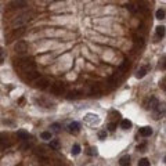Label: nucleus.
<instances>
[{"instance_id":"obj_1","label":"nucleus","mask_w":166,"mask_h":166,"mask_svg":"<svg viewBox=\"0 0 166 166\" xmlns=\"http://www.w3.org/2000/svg\"><path fill=\"white\" fill-rule=\"evenodd\" d=\"M18 65L24 72L32 71V69H35V67H36V64H35V61H33L32 58H22V60H19Z\"/></svg>"},{"instance_id":"obj_2","label":"nucleus","mask_w":166,"mask_h":166,"mask_svg":"<svg viewBox=\"0 0 166 166\" xmlns=\"http://www.w3.org/2000/svg\"><path fill=\"white\" fill-rule=\"evenodd\" d=\"M32 19V13H25V14H21L19 17H17V18L13 21V25L18 26V25H24V24H26L28 21H31Z\"/></svg>"},{"instance_id":"obj_3","label":"nucleus","mask_w":166,"mask_h":166,"mask_svg":"<svg viewBox=\"0 0 166 166\" xmlns=\"http://www.w3.org/2000/svg\"><path fill=\"white\" fill-rule=\"evenodd\" d=\"M14 49H15V53H18V54H24V53H26V51L29 50V45H28L26 42L19 40V42H17V43H15Z\"/></svg>"},{"instance_id":"obj_4","label":"nucleus","mask_w":166,"mask_h":166,"mask_svg":"<svg viewBox=\"0 0 166 166\" xmlns=\"http://www.w3.org/2000/svg\"><path fill=\"white\" fill-rule=\"evenodd\" d=\"M51 91H53L54 94H62V93L65 91L64 83H61V82L53 83V84H51Z\"/></svg>"},{"instance_id":"obj_5","label":"nucleus","mask_w":166,"mask_h":166,"mask_svg":"<svg viewBox=\"0 0 166 166\" xmlns=\"http://www.w3.org/2000/svg\"><path fill=\"white\" fill-rule=\"evenodd\" d=\"M25 6H26L25 0H17V1L10 3V8H11V10H19V8H24Z\"/></svg>"},{"instance_id":"obj_6","label":"nucleus","mask_w":166,"mask_h":166,"mask_svg":"<svg viewBox=\"0 0 166 166\" xmlns=\"http://www.w3.org/2000/svg\"><path fill=\"white\" fill-rule=\"evenodd\" d=\"M24 33H25V28H22V26H21V28H15L13 32L10 33V39H13V38L18 39V38H21Z\"/></svg>"},{"instance_id":"obj_7","label":"nucleus","mask_w":166,"mask_h":166,"mask_svg":"<svg viewBox=\"0 0 166 166\" xmlns=\"http://www.w3.org/2000/svg\"><path fill=\"white\" fill-rule=\"evenodd\" d=\"M68 130H69L71 133L76 134V133H79V130H80V125H79L78 122H71L69 125H68Z\"/></svg>"},{"instance_id":"obj_8","label":"nucleus","mask_w":166,"mask_h":166,"mask_svg":"<svg viewBox=\"0 0 166 166\" xmlns=\"http://www.w3.org/2000/svg\"><path fill=\"white\" fill-rule=\"evenodd\" d=\"M35 86H36V87H38V89H46V87H47V86H49V80H47V79H45V78H42V79H39L38 78V82H36V84H35Z\"/></svg>"},{"instance_id":"obj_9","label":"nucleus","mask_w":166,"mask_h":166,"mask_svg":"<svg viewBox=\"0 0 166 166\" xmlns=\"http://www.w3.org/2000/svg\"><path fill=\"white\" fill-rule=\"evenodd\" d=\"M38 78H40V75H39V72H36L35 69L26 72V79H28V80H35V79H38Z\"/></svg>"},{"instance_id":"obj_10","label":"nucleus","mask_w":166,"mask_h":166,"mask_svg":"<svg viewBox=\"0 0 166 166\" xmlns=\"http://www.w3.org/2000/svg\"><path fill=\"white\" fill-rule=\"evenodd\" d=\"M139 133H140V136H143V137H150V136L152 134V129L145 126V128H141L140 130H139Z\"/></svg>"},{"instance_id":"obj_11","label":"nucleus","mask_w":166,"mask_h":166,"mask_svg":"<svg viewBox=\"0 0 166 166\" xmlns=\"http://www.w3.org/2000/svg\"><path fill=\"white\" fill-rule=\"evenodd\" d=\"M150 69V67L148 65H145V67H143V68H140V69L137 71V73H136V76L139 78V79H141V78H144L145 75H147V71Z\"/></svg>"},{"instance_id":"obj_12","label":"nucleus","mask_w":166,"mask_h":166,"mask_svg":"<svg viewBox=\"0 0 166 166\" xmlns=\"http://www.w3.org/2000/svg\"><path fill=\"white\" fill-rule=\"evenodd\" d=\"M148 108H150V109H156V108H159V101H158V100H156L155 97H152V98L150 100Z\"/></svg>"},{"instance_id":"obj_13","label":"nucleus","mask_w":166,"mask_h":166,"mask_svg":"<svg viewBox=\"0 0 166 166\" xmlns=\"http://www.w3.org/2000/svg\"><path fill=\"white\" fill-rule=\"evenodd\" d=\"M119 165L121 166H130V156L129 155H123L119 159Z\"/></svg>"},{"instance_id":"obj_14","label":"nucleus","mask_w":166,"mask_h":166,"mask_svg":"<svg viewBox=\"0 0 166 166\" xmlns=\"http://www.w3.org/2000/svg\"><path fill=\"white\" fill-rule=\"evenodd\" d=\"M121 126H122V129L129 130V129H132V122L129 121V119H123V121L121 122Z\"/></svg>"},{"instance_id":"obj_15","label":"nucleus","mask_w":166,"mask_h":166,"mask_svg":"<svg viewBox=\"0 0 166 166\" xmlns=\"http://www.w3.org/2000/svg\"><path fill=\"white\" fill-rule=\"evenodd\" d=\"M101 87H100V86H98V84H96V86H93V87H91V94H93V96H94V94H96V96H101Z\"/></svg>"},{"instance_id":"obj_16","label":"nucleus","mask_w":166,"mask_h":166,"mask_svg":"<svg viewBox=\"0 0 166 166\" xmlns=\"http://www.w3.org/2000/svg\"><path fill=\"white\" fill-rule=\"evenodd\" d=\"M156 36L159 39L165 36V26H156Z\"/></svg>"},{"instance_id":"obj_17","label":"nucleus","mask_w":166,"mask_h":166,"mask_svg":"<svg viewBox=\"0 0 166 166\" xmlns=\"http://www.w3.org/2000/svg\"><path fill=\"white\" fill-rule=\"evenodd\" d=\"M17 136H18L21 140H28V137H29V134L26 133V132H24V130H18V132H17Z\"/></svg>"},{"instance_id":"obj_18","label":"nucleus","mask_w":166,"mask_h":166,"mask_svg":"<svg viewBox=\"0 0 166 166\" xmlns=\"http://www.w3.org/2000/svg\"><path fill=\"white\" fill-rule=\"evenodd\" d=\"M156 18L158 19H165V10L159 8V10L156 11Z\"/></svg>"},{"instance_id":"obj_19","label":"nucleus","mask_w":166,"mask_h":166,"mask_svg":"<svg viewBox=\"0 0 166 166\" xmlns=\"http://www.w3.org/2000/svg\"><path fill=\"white\" fill-rule=\"evenodd\" d=\"M71 152L73 154V155H78V154L80 152V145H79V144H75V145L72 147V150H71Z\"/></svg>"},{"instance_id":"obj_20","label":"nucleus","mask_w":166,"mask_h":166,"mask_svg":"<svg viewBox=\"0 0 166 166\" xmlns=\"http://www.w3.org/2000/svg\"><path fill=\"white\" fill-rule=\"evenodd\" d=\"M50 147L53 148V150H58V148H60V141H58V140L50 141Z\"/></svg>"},{"instance_id":"obj_21","label":"nucleus","mask_w":166,"mask_h":166,"mask_svg":"<svg viewBox=\"0 0 166 166\" xmlns=\"http://www.w3.org/2000/svg\"><path fill=\"white\" fill-rule=\"evenodd\" d=\"M40 137H42L43 140H50V139H51V133H50V132H43V133L40 134Z\"/></svg>"},{"instance_id":"obj_22","label":"nucleus","mask_w":166,"mask_h":166,"mask_svg":"<svg viewBox=\"0 0 166 166\" xmlns=\"http://www.w3.org/2000/svg\"><path fill=\"white\" fill-rule=\"evenodd\" d=\"M139 166H150V161L147 158H143L139 161Z\"/></svg>"},{"instance_id":"obj_23","label":"nucleus","mask_w":166,"mask_h":166,"mask_svg":"<svg viewBox=\"0 0 166 166\" xmlns=\"http://www.w3.org/2000/svg\"><path fill=\"white\" fill-rule=\"evenodd\" d=\"M87 154H89V155H91V156H93V155L96 156L97 154H98V151H97L96 147H91V148H89V150H87Z\"/></svg>"},{"instance_id":"obj_24","label":"nucleus","mask_w":166,"mask_h":166,"mask_svg":"<svg viewBox=\"0 0 166 166\" xmlns=\"http://www.w3.org/2000/svg\"><path fill=\"white\" fill-rule=\"evenodd\" d=\"M4 58H6V53H4L3 49H0V64L4 62Z\"/></svg>"},{"instance_id":"obj_25","label":"nucleus","mask_w":166,"mask_h":166,"mask_svg":"<svg viewBox=\"0 0 166 166\" xmlns=\"http://www.w3.org/2000/svg\"><path fill=\"white\" fill-rule=\"evenodd\" d=\"M78 94H79V91H71L69 93V96H68V98H69V100H73V98H78Z\"/></svg>"},{"instance_id":"obj_26","label":"nucleus","mask_w":166,"mask_h":166,"mask_svg":"<svg viewBox=\"0 0 166 166\" xmlns=\"http://www.w3.org/2000/svg\"><path fill=\"white\" fill-rule=\"evenodd\" d=\"M98 139H100V140H105V139H107V132H105V130H101V132L98 133Z\"/></svg>"},{"instance_id":"obj_27","label":"nucleus","mask_w":166,"mask_h":166,"mask_svg":"<svg viewBox=\"0 0 166 166\" xmlns=\"http://www.w3.org/2000/svg\"><path fill=\"white\" fill-rule=\"evenodd\" d=\"M126 7L129 8V11H130V13H137V10H139V8H136V7H134V4H132V3H130V4H128Z\"/></svg>"},{"instance_id":"obj_28","label":"nucleus","mask_w":166,"mask_h":166,"mask_svg":"<svg viewBox=\"0 0 166 166\" xmlns=\"http://www.w3.org/2000/svg\"><path fill=\"white\" fill-rule=\"evenodd\" d=\"M134 42H136V43H139L140 46H144V40H143V38H140V36H139V38H137V36H134Z\"/></svg>"},{"instance_id":"obj_29","label":"nucleus","mask_w":166,"mask_h":166,"mask_svg":"<svg viewBox=\"0 0 166 166\" xmlns=\"http://www.w3.org/2000/svg\"><path fill=\"white\" fill-rule=\"evenodd\" d=\"M115 129H116V123H114V122L108 123V130L109 132H115Z\"/></svg>"},{"instance_id":"obj_30","label":"nucleus","mask_w":166,"mask_h":166,"mask_svg":"<svg viewBox=\"0 0 166 166\" xmlns=\"http://www.w3.org/2000/svg\"><path fill=\"white\" fill-rule=\"evenodd\" d=\"M145 147H147V144L144 143V144H140V145L137 147V150H139V151H145V150H144V148H145Z\"/></svg>"},{"instance_id":"obj_31","label":"nucleus","mask_w":166,"mask_h":166,"mask_svg":"<svg viewBox=\"0 0 166 166\" xmlns=\"http://www.w3.org/2000/svg\"><path fill=\"white\" fill-rule=\"evenodd\" d=\"M35 152L38 154V155H43V156H45V155H46V154H45V151H43L42 148H39V151H35Z\"/></svg>"}]
</instances>
